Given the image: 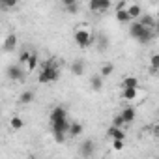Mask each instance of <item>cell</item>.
I'll return each mask as SVG.
<instances>
[{"label":"cell","instance_id":"obj_1","mask_svg":"<svg viewBox=\"0 0 159 159\" xmlns=\"http://www.w3.org/2000/svg\"><path fill=\"white\" fill-rule=\"evenodd\" d=\"M58 77H60V67H58L56 58H51V60L43 62V66L39 69V75H38V81L41 84H49V83H56Z\"/></svg>","mask_w":159,"mask_h":159},{"label":"cell","instance_id":"obj_2","mask_svg":"<svg viewBox=\"0 0 159 159\" xmlns=\"http://www.w3.org/2000/svg\"><path fill=\"white\" fill-rule=\"evenodd\" d=\"M73 39H75L77 47H81V49H88V47L94 45V41H96L92 28H90L88 25H84V23H83V25H79V26L75 28V32H73Z\"/></svg>","mask_w":159,"mask_h":159},{"label":"cell","instance_id":"obj_3","mask_svg":"<svg viewBox=\"0 0 159 159\" xmlns=\"http://www.w3.org/2000/svg\"><path fill=\"white\" fill-rule=\"evenodd\" d=\"M129 36L135 38V39H139L140 43H148L153 38V32H152L150 26H144L140 21H133L129 25Z\"/></svg>","mask_w":159,"mask_h":159},{"label":"cell","instance_id":"obj_4","mask_svg":"<svg viewBox=\"0 0 159 159\" xmlns=\"http://www.w3.org/2000/svg\"><path fill=\"white\" fill-rule=\"evenodd\" d=\"M88 6H90V11L92 13H105V11H109L111 10V6H112V2L111 0H88Z\"/></svg>","mask_w":159,"mask_h":159},{"label":"cell","instance_id":"obj_5","mask_svg":"<svg viewBox=\"0 0 159 159\" xmlns=\"http://www.w3.org/2000/svg\"><path fill=\"white\" fill-rule=\"evenodd\" d=\"M25 71L26 69H23V66L19 64V66H10L8 67V77L11 79V81H15V83H25Z\"/></svg>","mask_w":159,"mask_h":159},{"label":"cell","instance_id":"obj_6","mask_svg":"<svg viewBox=\"0 0 159 159\" xmlns=\"http://www.w3.org/2000/svg\"><path fill=\"white\" fill-rule=\"evenodd\" d=\"M116 19H118L120 23H133L131 15H129V11H127V4H125V2L118 4V10H116Z\"/></svg>","mask_w":159,"mask_h":159},{"label":"cell","instance_id":"obj_7","mask_svg":"<svg viewBox=\"0 0 159 159\" xmlns=\"http://www.w3.org/2000/svg\"><path fill=\"white\" fill-rule=\"evenodd\" d=\"M51 124L52 122H58V120H64V118H67V109L66 107H62V105H56L52 111H51Z\"/></svg>","mask_w":159,"mask_h":159},{"label":"cell","instance_id":"obj_8","mask_svg":"<svg viewBox=\"0 0 159 159\" xmlns=\"http://www.w3.org/2000/svg\"><path fill=\"white\" fill-rule=\"evenodd\" d=\"M69 125H71V122L67 118L52 122V133H66V135H69Z\"/></svg>","mask_w":159,"mask_h":159},{"label":"cell","instance_id":"obj_9","mask_svg":"<svg viewBox=\"0 0 159 159\" xmlns=\"http://www.w3.org/2000/svg\"><path fill=\"white\" fill-rule=\"evenodd\" d=\"M122 88H139V79L133 77V75H127L122 79V83H120V90Z\"/></svg>","mask_w":159,"mask_h":159},{"label":"cell","instance_id":"obj_10","mask_svg":"<svg viewBox=\"0 0 159 159\" xmlns=\"http://www.w3.org/2000/svg\"><path fill=\"white\" fill-rule=\"evenodd\" d=\"M81 155L83 157H90V155H94V152H96V146H94V142L92 140H84L83 144H81Z\"/></svg>","mask_w":159,"mask_h":159},{"label":"cell","instance_id":"obj_11","mask_svg":"<svg viewBox=\"0 0 159 159\" xmlns=\"http://www.w3.org/2000/svg\"><path fill=\"white\" fill-rule=\"evenodd\" d=\"M107 135H109L111 140H112V139H125V131H124V127H118V125H114V124L109 127Z\"/></svg>","mask_w":159,"mask_h":159},{"label":"cell","instance_id":"obj_12","mask_svg":"<svg viewBox=\"0 0 159 159\" xmlns=\"http://www.w3.org/2000/svg\"><path fill=\"white\" fill-rule=\"evenodd\" d=\"M139 98V88H122V99L135 101Z\"/></svg>","mask_w":159,"mask_h":159},{"label":"cell","instance_id":"obj_13","mask_svg":"<svg viewBox=\"0 0 159 159\" xmlns=\"http://www.w3.org/2000/svg\"><path fill=\"white\" fill-rule=\"evenodd\" d=\"M120 114L124 116V120H125L127 124H133V122H135V116H137V112H135L133 107H125V109H122Z\"/></svg>","mask_w":159,"mask_h":159},{"label":"cell","instance_id":"obj_14","mask_svg":"<svg viewBox=\"0 0 159 159\" xmlns=\"http://www.w3.org/2000/svg\"><path fill=\"white\" fill-rule=\"evenodd\" d=\"M103 79H105V77H103L101 73L94 75V77L90 79V86H92L94 90H101V88H103Z\"/></svg>","mask_w":159,"mask_h":159},{"label":"cell","instance_id":"obj_15","mask_svg":"<svg viewBox=\"0 0 159 159\" xmlns=\"http://www.w3.org/2000/svg\"><path fill=\"white\" fill-rule=\"evenodd\" d=\"M127 11H129V15H131L133 21H137V19L142 15V8H140L139 4H129V6H127Z\"/></svg>","mask_w":159,"mask_h":159},{"label":"cell","instance_id":"obj_16","mask_svg":"<svg viewBox=\"0 0 159 159\" xmlns=\"http://www.w3.org/2000/svg\"><path fill=\"white\" fill-rule=\"evenodd\" d=\"M15 45H17L15 34H10V36L6 38V41H4V51H6V52H11V51L15 49Z\"/></svg>","mask_w":159,"mask_h":159},{"label":"cell","instance_id":"obj_17","mask_svg":"<svg viewBox=\"0 0 159 159\" xmlns=\"http://www.w3.org/2000/svg\"><path fill=\"white\" fill-rule=\"evenodd\" d=\"M83 124L81 122H71V125H69V135L71 137H79V135H81L83 133Z\"/></svg>","mask_w":159,"mask_h":159},{"label":"cell","instance_id":"obj_18","mask_svg":"<svg viewBox=\"0 0 159 159\" xmlns=\"http://www.w3.org/2000/svg\"><path fill=\"white\" fill-rule=\"evenodd\" d=\"M34 101V92L32 90H26V92H23L21 96H19V103L21 105H28V103H32Z\"/></svg>","mask_w":159,"mask_h":159},{"label":"cell","instance_id":"obj_19","mask_svg":"<svg viewBox=\"0 0 159 159\" xmlns=\"http://www.w3.org/2000/svg\"><path fill=\"white\" fill-rule=\"evenodd\" d=\"M36 67H38V54L32 51V54H30V58H28V62H26L25 69H26V71H34Z\"/></svg>","mask_w":159,"mask_h":159},{"label":"cell","instance_id":"obj_20","mask_svg":"<svg viewBox=\"0 0 159 159\" xmlns=\"http://www.w3.org/2000/svg\"><path fill=\"white\" fill-rule=\"evenodd\" d=\"M150 69H152L153 73L159 71V52H153V54L150 56Z\"/></svg>","mask_w":159,"mask_h":159},{"label":"cell","instance_id":"obj_21","mask_svg":"<svg viewBox=\"0 0 159 159\" xmlns=\"http://www.w3.org/2000/svg\"><path fill=\"white\" fill-rule=\"evenodd\" d=\"M23 125H25V122H23V118H19V116H13V118L10 120V127L15 129V131L23 129Z\"/></svg>","mask_w":159,"mask_h":159},{"label":"cell","instance_id":"obj_22","mask_svg":"<svg viewBox=\"0 0 159 159\" xmlns=\"http://www.w3.org/2000/svg\"><path fill=\"white\" fill-rule=\"evenodd\" d=\"M71 71H73V75H83V71H84V64H83L81 60L73 62V64H71Z\"/></svg>","mask_w":159,"mask_h":159},{"label":"cell","instance_id":"obj_23","mask_svg":"<svg viewBox=\"0 0 159 159\" xmlns=\"http://www.w3.org/2000/svg\"><path fill=\"white\" fill-rule=\"evenodd\" d=\"M112 71H114V66H112V64H109V62H107V64H103V66H101V69H99V73H101L103 77L112 75Z\"/></svg>","mask_w":159,"mask_h":159},{"label":"cell","instance_id":"obj_24","mask_svg":"<svg viewBox=\"0 0 159 159\" xmlns=\"http://www.w3.org/2000/svg\"><path fill=\"white\" fill-rule=\"evenodd\" d=\"M17 2L19 0H0V6H2L4 10H11V8L17 6Z\"/></svg>","mask_w":159,"mask_h":159},{"label":"cell","instance_id":"obj_25","mask_svg":"<svg viewBox=\"0 0 159 159\" xmlns=\"http://www.w3.org/2000/svg\"><path fill=\"white\" fill-rule=\"evenodd\" d=\"M30 54H32V51H26V49H25V51L21 52V56H19V64H21V66H26V62H28Z\"/></svg>","mask_w":159,"mask_h":159},{"label":"cell","instance_id":"obj_26","mask_svg":"<svg viewBox=\"0 0 159 159\" xmlns=\"http://www.w3.org/2000/svg\"><path fill=\"white\" fill-rule=\"evenodd\" d=\"M112 124H114V125H118V127H124V125H127V122L124 120V116H122V114H116V116L112 118Z\"/></svg>","mask_w":159,"mask_h":159},{"label":"cell","instance_id":"obj_27","mask_svg":"<svg viewBox=\"0 0 159 159\" xmlns=\"http://www.w3.org/2000/svg\"><path fill=\"white\" fill-rule=\"evenodd\" d=\"M124 148V139H112V150H122Z\"/></svg>","mask_w":159,"mask_h":159},{"label":"cell","instance_id":"obj_28","mask_svg":"<svg viewBox=\"0 0 159 159\" xmlns=\"http://www.w3.org/2000/svg\"><path fill=\"white\" fill-rule=\"evenodd\" d=\"M140 23H142L144 26H150V28H152V26L155 25V21H153L152 17H148V15H146V17H142V19H140Z\"/></svg>","mask_w":159,"mask_h":159},{"label":"cell","instance_id":"obj_29","mask_svg":"<svg viewBox=\"0 0 159 159\" xmlns=\"http://www.w3.org/2000/svg\"><path fill=\"white\" fill-rule=\"evenodd\" d=\"M64 10H66L67 13H77V11H79V4H71V6H66Z\"/></svg>","mask_w":159,"mask_h":159},{"label":"cell","instance_id":"obj_30","mask_svg":"<svg viewBox=\"0 0 159 159\" xmlns=\"http://www.w3.org/2000/svg\"><path fill=\"white\" fill-rule=\"evenodd\" d=\"M54 135V140L56 142H64L66 140V133H52Z\"/></svg>","mask_w":159,"mask_h":159},{"label":"cell","instance_id":"obj_31","mask_svg":"<svg viewBox=\"0 0 159 159\" xmlns=\"http://www.w3.org/2000/svg\"><path fill=\"white\" fill-rule=\"evenodd\" d=\"M62 2V6L66 8V6H71V4H77V0H60Z\"/></svg>","mask_w":159,"mask_h":159}]
</instances>
